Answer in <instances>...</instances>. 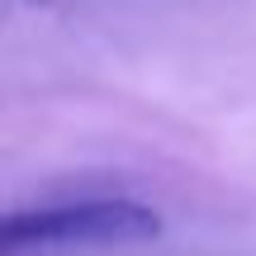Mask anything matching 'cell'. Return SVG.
<instances>
[{"mask_svg":"<svg viewBox=\"0 0 256 256\" xmlns=\"http://www.w3.org/2000/svg\"><path fill=\"white\" fill-rule=\"evenodd\" d=\"M28 5H48V0H28Z\"/></svg>","mask_w":256,"mask_h":256,"instance_id":"obj_2","label":"cell"},{"mask_svg":"<svg viewBox=\"0 0 256 256\" xmlns=\"http://www.w3.org/2000/svg\"><path fill=\"white\" fill-rule=\"evenodd\" d=\"M156 238H162V214L142 200L43 204L5 218V256H38L57 247H133Z\"/></svg>","mask_w":256,"mask_h":256,"instance_id":"obj_1","label":"cell"}]
</instances>
